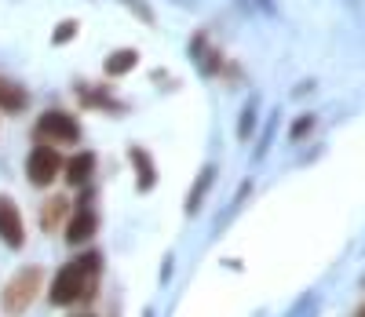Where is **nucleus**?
<instances>
[{
  "instance_id": "dca6fc26",
  "label": "nucleus",
  "mask_w": 365,
  "mask_h": 317,
  "mask_svg": "<svg viewBox=\"0 0 365 317\" xmlns=\"http://www.w3.org/2000/svg\"><path fill=\"white\" fill-rule=\"evenodd\" d=\"M249 4H256L259 11H267V15H274V0H249Z\"/></svg>"
},
{
  "instance_id": "423d86ee",
  "label": "nucleus",
  "mask_w": 365,
  "mask_h": 317,
  "mask_svg": "<svg viewBox=\"0 0 365 317\" xmlns=\"http://www.w3.org/2000/svg\"><path fill=\"white\" fill-rule=\"evenodd\" d=\"M96 230H99V215L91 212V208H81L66 223V241L70 244H84L88 237H96Z\"/></svg>"
},
{
  "instance_id": "ddd939ff",
  "label": "nucleus",
  "mask_w": 365,
  "mask_h": 317,
  "mask_svg": "<svg viewBox=\"0 0 365 317\" xmlns=\"http://www.w3.org/2000/svg\"><path fill=\"white\" fill-rule=\"evenodd\" d=\"M256 99H249V106H245V117H241V124H237V132H241V139H249L252 135V128H256Z\"/></svg>"
},
{
  "instance_id": "0eeeda50",
  "label": "nucleus",
  "mask_w": 365,
  "mask_h": 317,
  "mask_svg": "<svg viewBox=\"0 0 365 317\" xmlns=\"http://www.w3.org/2000/svg\"><path fill=\"white\" fill-rule=\"evenodd\" d=\"M63 168H66V182H70V186H84V182L91 179V172H96V153L84 150V153L70 157Z\"/></svg>"
},
{
  "instance_id": "7ed1b4c3",
  "label": "nucleus",
  "mask_w": 365,
  "mask_h": 317,
  "mask_svg": "<svg viewBox=\"0 0 365 317\" xmlns=\"http://www.w3.org/2000/svg\"><path fill=\"white\" fill-rule=\"evenodd\" d=\"M37 139L48 146V142H77L81 139V124L70 117V113H63V110H48V113H41V120H37Z\"/></svg>"
},
{
  "instance_id": "1a4fd4ad",
  "label": "nucleus",
  "mask_w": 365,
  "mask_h": 317,
  "mask_svg": "<svg viewBox=\"0 0 365 317\" xmlns=\"http://www.w3.org/2000/svg\"><path fill=\"white\" fill-rule=\"evenodd\" d=\"M132 161H135V168H139V189L146 194V189H150V186L158 182L154 161H150V153H146V150H139V146H132Z\"/></svg>"
},
{
  "instance_id": "f3484780",
  "label": "nucleus",
  "mask_w": 365,
  "mask_h": 317,
  "mask_svg": "<svg viewBox=\"0 0 365 317\" xmlns=\"http://www.w3.org/2000/svg\"><path fill=\"white\" fill-rule=\"evenodd\" d=\"M358 317H365V306H361V313H358Z\"/></svg>"
},
{
  "instance_id": "2eb2a0df",
  "label": "nucleus",
  "mask_w": 365,
  "mask_h": 317,
  "mask_svg": "<svg viewBox=\"0 0 365 317\" xmlns=\"http://www.w3.org/2000/svg\"><path fill=\"white\" fill-rule=\"evenodd\" d=\"M77 33V22H63V29H58V33H55V44H63V41H70Z\"/></svg>"
},
{
  "instance_id": "f03ea898",
  "label": "nucleus",
  "mask_w": 365,
  "mask_h": 317,
  "mask_svg": "<svg viewBox=\"0 0 365 317\" xmlns=\"http://www.w3.org/2000/svg\"><path fill=\"white\" fill-rule=\"evenodd\" d=\"M41 289H44V270L41 266H22L4 284V292H0V306H4L8 317H22L29 306H34V299L41 296Z\"/></svg>"
},
{
  "instance_id": "9b49d317",
  "label": "nucleus",
  "mask_w": 365,
  "mask_h": 317,
  "mask_svg": "<svg viewBox=\"0 0 365 317\" xmlns=\"http://www.w3.org/2000/svg\"><path fill=\"white\" fill-rule=\"evenodd\" d=\"M135 62H139V55H135L132 48H125V51H113V55L106 58V73H110V77H120V73L135 70Z\"/></svg>"
},
{
  "instance_id": "4468645a",
  "label": "nucleus",
  "mask_w": 365,
  "mask_h": 317,
  "mask_svg": "<svg viewBox=\"0 0 365 317\" xmlns=\"http://www.w3.org/2000/svg\"><path fill=\"white\" fill-rule=\"evenodd\" d=\"M311 124H314V117H303V120H296L292 128H289V135H292V139H299V135H307V132H311Z\"/></svg>"
},
{
  "instance_id": "a211bd4d",
  "label": "nucleus",
  "mask_w": 365,
  "mask_h": 317,
  "mask_svg": "<svg viewBox=\"0 0 365 317\" xmlns=\"http://www.w3.org/2000/svg\"><path fill=\"white\" fill-rule=\"evenodd\" d=\"M81 317H91V313H81Z\"/></svg>"
},
{
  "instance_id": "f8f14e48",
  "label": "nucleus",
  "mask_w": 365,
  "mask_h": 317,
  "mask_svg": "<svg viewBox=\"0 0 365 317\" xmlns=\"http://www.w3.org/2000/svg\"><path fill=\"white\" fill-rule=\"evenodd\" d=\"M212 179H216V168H201V179L194 182V189H190V201H187V212H190V215L201 208V201H205V194H208Z\"/></svg>"
},
{
  "instance_id": "6e6552de",
  "label": "nucleus",
  "mask_w": 365,
  "mask_h": 317,
  "mask_svg": "<svg viewBox=\"0 0 365 317\" xmlns=\"http://www.w3.org/2000/svg\"><path fill=\"white\" fill-rule=\"evenodd\" d=\"M26 103H29L26 88H22V84H15V80H8V77H0V110L19 113V110H26Z\"/></svg>"
},
{
  "instance_id": "9d476101",
  "label": "nucleus",
  "mask_w": 365,
  "mask_h": 317,
  "mask_svg": "<svg viewBox=\"0 0 365 317\" xmlns=\"http://www.w3.org/2000/svg\"><path fill=\"white\" fill-rule=\"evenodd\" d=\"M66 197H51V201H44V212H41V227L44 230H55L58 223L66 219Z\"/></svg>"
},
{
  "instance_id": "20e7f679",
  "label": "nucleus",
  "mask_w": 365,
  "mask_h": 317,
  "mask_svg": "<svg viewBox=\"0 0 365 317\" xmlns=\"http://www.w3.org/2000/svg\"><path fill=\"white\" fill-rule=\"evenodd\" d=\"M58 172H63V157H58L55 146H34V153H29V161H26V175L34 186H51L58 179Z\"/></svg>"
},
{
  "instance_id": "39448f33",
  "label": "nucleus",
  "mask_w": 365,
  "mask_h": 317,
  "mask_svg": "<svg viewBox=\"0 0 365 317\" xmlns=\"http://www.w3.org/2000/svg\"><path fill=\"white\" fill-rule=\"evenodd\" d=\"M0 241H4L8 248H22L26 244L22 215H19V204L11 197H0Z\"/></svg>"
},
{
  "instance_id": "f257e3e1",
  "label": "nucleus",
  "mask_w": 365,
  "mask_h": 317,
  "mask_svg": "<svg viewBox=\"0 0 365 317\" xmlns=\"http://www.w3.org/2000/svg\"><path fill=\"white\" fill-rule=\"evenodd\" d=\"M99 274H103V256L99 251H84V256L70 259L51 281V292H48L51 303L55 306H73V303L91 299L96 289H99Z\"/></svg>"
}]
</instances>
